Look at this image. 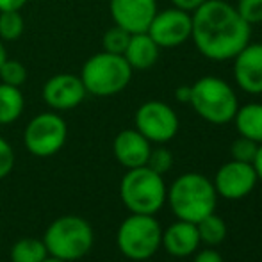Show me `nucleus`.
Here are the masks:
<instances>
[{"mask_svg":"<svg viewBox=\"0 0 262 262\" xmlns=\"http://www.w3.org/2000/svg\"><path fill=\"white\" fill-rule=\"evenodd\" d=\"M191 39L198 52L210 61H230L252 38V25L227 0H207L191 14Z\"/></svg>","mask_w":262,"mask_h":262,"instance_id":"nucleus-1","label":"nucleus"},{"mask_svg":"<svg viewBox=\"0 0 262 262\" xmlns=\"http://www.w3.org/2000/svg\"><path fill=\"white\" fill-rule=\"evenodd\" d=\"M166 198L179 220L198 223L202 217L214 212L217 193L214 184L205 175L184 173L171 184Z\"/></svg>","mask_w":262,"mask_h":262,"instance_id":"nucleus-2","label":"nucleus"},{"mask_svg":"<svg viewBox=\"0 0 262 262\" xmlns=\"http://www.w3.org/2000/svg\"><path fill=\"white\" fill-rule=\"evenodd\" d=\"M130 64L120 54L98 52L91 55L82 66L80 79L90 95L113 97L125 90L132 80Z\"/></svg>","mask_w":262,"mask_h":262,"instance_id":"nucleus-3","label":"nucleus"},{"mask_svg":"<svg viewBox=\"0 0 262 262\" xmlns=\"http://www.w3.org/2000/svg\"><path fill=\"white\" fill-rule=\"evenodd\" d=\"M93 241V228L80 216H61L54 220L43 237L49 255L66 262L86 257Z\"/></svg>","mask_w":262,"mask_h":262,"instance_id":"nucleus-4","label":"nucleus"},{"mask_svg":"<svg viewBox=\"0 0 262 262\" xmlns=\"http://www.w3.org/2000/svg\"><path fill=\"white\" fill-rule=\"evenodd\" d=\"M189 104L202 120L212 125H225L234 120L239 109L234 88L217 77H202L191 86Z\"/></svg>","mask_w":262,"mask_h":262,"instance_id":"nucleus-5","label":"nucleus"},{"mask_svg":"<svg viewBox=\"0 0 262 262\" xmlns=\"http://www.w3.org/2000/svg\"><path fill=\"white\" fill-rule=\"evenodd\" d=\"M166 184L148 166L132 168L120 184V196L132 214H156L166 202Z\"/></svg>","mask_w":262,"mask_h":262,"instance_id":"nucleus-6","label":"nucleus"},{"mask_svg":"<svg viewBox=\"0 0 262 262\" xmlns=\"http://www.w3.org/2000/svg\"><path fill=\"white\" fill-rule=\"evenodd\" d=\"M162 228L152 214H130L116 234L120 252L130 260H146L161 246Z\"/></svg>","mask_w":262,"mask_h":262,"instance_id":"nucleus-7","label":"nucleus"},{"mask_svg":"<svg viewBox=\"0 0 262 262\" xmlns=\"http://www.w3.org/2000/svg\"><path fill=\"white\" fill-rule=\"evenodd\" d=\"M68 138L66 121L55 113H41L27 123L24 145L32 156L50 157L64 146Z\"/></svg>","mask_w":262,"mask_h":262,"instance_id":"nucleus-8","label":"nucleus"},{"mask_svg":"<svg viewBox=\"0 0 262 262\" xmlns=\"http://www.w3.org/2000/svg\"><path fill=\"white\" fill-rule=\"evenodd\" d=\"M136 130L150 143H168L177 136L180 121L177 113L161 100H148L136 111Z\"/></svg>","mask_w":262,"mask_h":262,"instance_id":"nucleus-9","label":"nucleus"},{"mask_svg":"<svg viewBox=\"0 0 262 262\" xmlns=\"http://www.w3.org/2000/svg\"><path fill=\"white\" fill-rule=\"evenodd\" d=\"M193 18L191 13L179 7L157 11L148 27L150 38L159 45V49H177L191 38Z\"/></svg>","mask_w":262,"mask_h":262,"instance_id":"nucleus-10","label":"nucleus"},{"mask_svg":"<svg viewBox=\"0 0 262 262\" xmlns=\"http://www.w3.org/2000/svg\"><path fill=\"white\" fill-rule=\"evenodd\" d=\"M257 180L259 177L253 164L232 159L217 169L212 184L220 196L227 200H241L255 189Z\"/></svg>","mask_w":262,"mask_h":262,"instance_id":"nucleus-11","label":"nucleus"},{"mask_svg":"<svg viewBox=\"0 0 262 262\" xmlns=\"http://www.w3.org/2000/svg\"><path fill=\"white\" fill-rule=\"evenodd\" d=\"M114 25L130 34L146 32L157 14V0H109Z\"/></svg>","mask_w":262,"mask_h":262,"instance_id":"nucleus-12","label":"nucleus"},{"mask_svg":"<svg viewBox=\"0 0 262 262\" xmlns=\"http://www.w3.org/2000/svg\"><path fill=\"white\" fill-rule=\"evenodd\" d=\"M88 91L80 75L72 73H57L50 77L43 86V100L47 105L57 111H70L75 109L84 102Z\"/></svg>","mask_w":262,"mask_h":262,"instance_id":"nucleus-13","label":"nucleus"},{"mask_svg":"<svg viewBox=\"0 0 262 262\" xmlns=\"http://www.w3.org/2000/svg\"><path fill=\"white\" fill-rule=\"evenodd\" d=\"M234 79L248 95H262V43L250 41L234 57Z\"/></svg>","mask_w":262,"mask_h":262,"instance_id":"nucleus-14","label":"nucleus"},{"mask_svg":"<svg viewBox=\"0 0 262 262\" xmlns=\"http://www.w3.org/2000/svg\"><path fill=\"white\" fill-rule=\"evenodd\" d=\"M113 152L116 161L127 169L139 168V166H146L148 156L152 152L150 141L136 128H127L121 130L120 134L114 138L113 143Z\"/></svg>","mask_w":262,"mask_h":262,"instance_id":"nucleus-15","label":"nucleus"},{"mask_svg":"<svg viewBox=\"0 0 262 262\" xmlns=\"http://www.w3.org/2000/svg\"><path fill=\"white\" fill-rule=\"evenodd\" d=\"M161 245L166 252L173 257H189L200 245V235H198L196 223L179 220L177 223L169 225L166 232H162Z\"/></svg>","mask_w":262,"mask_h":262,"instance_id":"nucleus-16","label":"nucleus"},{"mask_svg":"<svg viewBox=\"0 0 262 262\" xmlns=\"http://www.w3.org/2000/svg\"><path fill=\"white\" fill-rule=\"evenodd\" d=\"M159 52L161 49L150 38L148 32H138V34H130L123 57L127 59L132 70H148L157 62Z\"/></svg>","mask_w":262,"mask_h":262,"instance_id":"nucleus-17","label":"nucleus"},{"mask_svg":"<svg viewBox=\"0 0 262 262\" xmlns=\"http://www.w3.org/2000/svg\"><path fill=\"white\" fill-rule=\"evenodd\" d=\"M239 136L255 143H262V104H246L239 107L234 120Z\"/></svg>","mask_w":262,"mask_h":262,"instance_id":"nucleus-18","label":"nucleus"},{"mask_svg":"<svg viewBox=\"0 0 262 262\" xmlns=\"http://www.w3.org/2000/svg\"><path fill=\"white\" fill-rule=\"evenodd\" d=\"M25 107L20 88L0 82V125H9L21 116Z\"/></svg>","mask_w":262,"mask_h":262,"instance_id":"nucleus-19","label":"nucleus"},{"mask_svg":"<svg viewBox=\"0 0 262 262\" xmlns=\"http://www.w3.org/2000/svg\"><path fill=\"white\" fill-rule=\"evenodd\" d=\"M11 262H43L49 257L43 239L21 237L11 248Z\"/></svg>","mask_w":262,"mask_h":262,"instance_id":"nucleus-20","label":"nucleus"},{"mask_svg":"<svg viewBox=\"0 0 262 262\" xmlns=\"http://www.w3.org/2000/svg\"><path fill=\"white\" fill-rule=\"evenodd\" d=\"M198 235H200V243H205L209 246H217L225 241L227 237V225L216 214H209V216L202 217L196 223Z\"/></svg>","mask_w":262,"mask_h":262,"instance_id":"nucleus-21","label":"nucleus"},{"mask_svg":"<svg viewBox=\"0 0 262 262\" xmlns=\"http://www.w3.org/2000/svg\"><path fill=\"white\" fill-rule=\"evenodd\" d=\"M25 31V21L20 11H2L0 13V39L14 41Z\"/></svg>","mask_w":262,"mask_h":262,"instance_id":"nucleus-22","label":"nucleus"},{"mask_svg":"<svg viewBox=\"0 0 262 262\" xmlns=\"http://www.w3.org/2000/svg\"><path fill=\"white\" fill-rule=\"evenodd\" d=\"M128 39H130V32H127L125 29L114 25V27L105 31L104 38H102V45H104L105 52L123 55L125 49H127V45H128Z\"/></svg>","mask_w":262,"mask_h":262,"instance_id":"nucleus-23","label":"nucleus"},{"mask_svg":"<svg viewBox=\"0 0 262 262\" xmlns=\"http://www.w3.org/2000/svg\"><path fill=\"white\" fill-rule=\"evenodd\" d=\"M0 80L4 84H9V86L20 88L27 80V70H25V66L20 61L6 59L0 64Z\"/></svg>","mask_w":262,"mask_h":262,"instance_id":"nucleus-24","label":"nucleus"},{"mask_svg":"<svg viewBox=\"0 0 262 262\" xmlns=\"http://www.w3.org/2000/svg\"><path fill=\"white\" fill-rule=\"evenodd\" d=\"M257 150H259V143L252 141L248 138H237L230 146V154L234 161H241V162H250L253 164V159L257 156Z\"/></svg>","mask_w":262,"mask_h":262,"instance_id":"nucleus-25","label":"nucleus"},{"mask_svg":"<svg viewBox=\"0 0 262 262\" xmlns=\"http://www.w3.org/2000/svg\"><path fill=\"white\" fill-rule=\"evenodd\" d=\"M235 9L248 25L262 24V0H239Z\"/></svg>","mask_w":262,"mask_h":262,"instance_id":"nucleus-26","label":"nucleus"},{"mask_svg":"<svg viewBox=\"0 0 262 262\" xmlns=\"http://www.w3.org/2000/svg\"><path fill=\"white\" fill-rule=\"evenodd\" d=\"M146 166H148L150 169H154L156 173H159V175L169 171V168L173 166L171 152H169V150H166V148L152 150V152H150V156H148V161H146Z\"/></svg>","mask_w":262,"mask_h":262,"instance_id":"nucleus-27","label":"nucleus"},{"mask_svg":"<svg viewBox=\"0 0 262 262\" xmlns=\"http://www.w3.org/2000/svg\"><path fill=\"white\" fill-rule=\"evenodd\" d=\"M13 166H14L13 146H11L4 138H0V180L13 171Z\"/></svg>","mask_w":262,"mask_h":262,"instance_id":"nucleus-28","label":"nucleus"},{"mask_svg":"<svg viewBox=\"0 0 262 262\" xmlns=\"http://www.w3.org/2000/svg\"><path fill=\"white\" fill-rule=\"evenodd\" d=\"M171 2H173V7H179V9H184V11H187V13H193V11H196L198 7L204 2H207V0H171Z\"/></svg>","mask_w":262,"mask_h":262,"instance_id":"nucleus-29","label":"nucleus"},{"mask_svg":"<svg viewBox=\"0 0 262 262\" xmlns=\"http://www.w3.org/2000/svg\"><path fill=\"white\" fill-rule=\"evenodd\" d=\"M194 262H225V260H223V257L216 252V250L207 248L194 257Z\"/></svg>","mask_w":262,"mask_h":262,"instance_id":"nucleus-30","label":"nucleus"},{"mask_svg":"<svg viewBox=\"0 0 262 262\" xmlns=\"http://www.w3.org/2000/svg\"><path fill=\"white\" fill-rule=\"evenodd\" d=\"M29 0H0V13L2 11H20Z\"/></svg>","mask_w":262,"mask_h":262,"instance_id":"nucleus-31","label":"nucleus"},{"mask_svg":"<svg viewBox=\"0 0 262 262\" xmlns=\"http://www.w3.org/2000/svg\"><path fill=\"white\" fill-rule=\"evenodd\" d=\"M175 98L180 104H189L191 100V86H179L175 90Z\"/></svg>","mask_w":262,"mask_h":262,"instance_id":"nucleus-32","label":"nucleus"},{"mask_svg":"<svg viewBox=\"0 0 262 262\" xmlns=\"http://www.w3.org/2000/svg\"><path fill=\"white\" fill-rule=\"evenodd\" d=\"M253 168H255V171H257V177L262 180V143L259 145L255 159H253Z\"/></svg>","mask_w":262,"mask_h":262,"instance_id":"nucleus-33","label":"nucleus"},{"mask_svg":"<svg viewBox=\"0 0 262 262\" xmlns=\"http://www.w3.org/2000/svg\"><path fill=\"white\" fill-rule=\"evenodd\" d=\"M7 59V52H6V47L2 45V39H0V64Z\"/></svg>","mask_w":262,"mask_h":262,"instance_id":"nucleus-34","label":"nucleus"},{"mask_svg":"<svg viewBox=\"0 0 262 262\" xmlns=\"http://www.w3.org/2000/svg\"><path fill=\"white\" fill-rule=\"evenodd\" d=\"M43 262H66V260H61V259H57V257H52V255H49Z\"/></svg>","mask_w":262,"mask_h":262,"instance_id":"nucleus-35","label":"nucleus"}]
</instances>
